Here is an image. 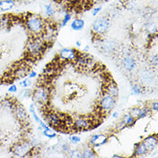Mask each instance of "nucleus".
Listing matches in <instances>:
<instances>
[{"instance_id":"nucleus-1","label":"nucleus","mask_w":158,"mask_h":158,"mask_svg":"<svg viewBox=\"0 0 158 158\" xmlns=\"http://www.w3.org/2000/svg\"><path fill=\"white\" fill-rule=\"evenodd\" d=\"M23 24L31 36H42L45 31L46 22L41 16L28 13L23 17Z\"/></svg>"},{"instance_id":"nucleus-2","label":"nucleus","mask_w":158,"mask_h":158,"mask_svg":"<svg viewBox=\"0 0 158 158\" xmlns=\"http://www.w3.org/2000/svg\"><path fill=\"white\" fill-rule=\"evenodd\" d=\"M47 43L42 36H31L26 45L27 56L31 60L38 59L46 51Z\"/></svg>"},{"instance_id":"nucleus-3","label":"nucleus","mask_w":158,"mask_h":158,"mask_svg":"<svg viewBox=\"0 0 158 158\" xmlns=\"http://www.w3.org/2000/svg\"><path fill=\"white\" fill-rule=\"evenodd\" d=\"M31 96L33 98V100L36 104L45 107L49 103L50 96H51V91L47 85H39V86H36L35 88L34 91L32 92Z\"/></svg>"},{"instance_id":"nucleus-4","label":"nucleus","mask_w":158,"mask_h":158,"mask_svg":"<svg viewBox=\"0 0 158 158\" xmlns=\"http://www.w3.org/2000/svg\"><path fill=\"white\" fill-rule=\"evenodd\" d=\"M33 146L27 139L15 143L11 147V153L17 157H26L32 155L33 152Z\"/></svg>"},{"instance_id":"nucleus-5","label":"nucleus","mask_w":158,"mask_h":158,"mask_svg":"<svg viewBox=\"0 0 158 158\" xmlns=\"http://www.w3.org/2000/svg\"><path fill=\"white\" fill-rule=\"evenodd\" d=\"M110 27H111V22L109 17L102 16L94 20L92 24V31L95 35L100 37L106 34Z\"/></svg>"},{"instance_id":"nucleus-6","label":"nucleus","mask_w":158,"mask_h":158,"mask_svg":"<svg viewBox=\"0 0 158 158\" xmlns=\"http://www.w3.org/2000/svg\"><path fill=\"white\" fill-rule=\"evenodd\" d=\"M116 106V98L104 92L98 100V108L104 115L109 114Z\"/></svg>"},{"instance_id":"nucleus-7","label":"nucleus","mask_w":158,"mask_h":158,"mask_svg":"<svg viewBox=\"0 0 158 158\" xmlns=\"http://www.w3.org/2000/svg\"><path fill=\"white\" fill-rule=\"evenodd\" d=\"M12 112L14 113V116L21 124H26L29 123L30 121V116L26 111V109L23 107V105L20 103L15 102L12 107Z\"/></svg>"},{"instance_id":"nucleus-8","label":"nucleus","mask_w":158,"mask_h":158,"mask_svg":"<svg viewBox=\"0 0 158 158\" xmlns=\"http://www.w3.org/2000/svg\"><path fill=\"white\" fill-rule=\"evenodd\" d=\"M79 52L71 48H62L59 51L58 57L59 60L61 62H74L77 59Z\"/></svg>"},{"instance_id":"nucleus-9","label":"nucleus","mask_w":158,"mask_h":158,"mask_svg":"<svg viewBox=\"0 0 158 158\" xmlns=\"http://www.w3.org/2000/svg\"><path fill=\"white\" fill-rule=\"evenodd\" d=\"M72 125H73V128L75 131H87V130L92 128L93 127V122L88 118L80 116V117L75 118L72 121Z\"/></svg>"},{"instance_id":"nucleus-10","label":"nucleus","mask_w":158,"mask_h":158,"mask_svg":"<svg viewBox=\"0 0 158 158\" xmlns=\"http://www.w3.org/2000/svg\"><path fill=\"white\" fill-rule=\"evenodd\" d=\"M45 120L48 124V126L54 127V128H60L62 125V123H63V120L61 118L60 114L53 111L46 112Z\"/></svg>"},{"instance_id":"nucleus-11","label":"nucleus","mask_w":158,"mask_h":158,"mask_svg":"<svg viewBox=\"0 0 158 158\" xmlns=\"http://www.w3.org/2000/svg\"><path fill=\"white\" fill-rule=\"evenodd\" d=\"M109 141V137L106 134L98 133V134H94L90 138L89 144L91 147H93L94 150L100 148L101 146L105 145Z\"/></svg>"},{"instance_id":"nucleus-12","label":"nucleus","mask_w":158,"mask_h":158,"mask_svg":"<svg viewBox=\"0 0 158 158\" xmlns=\"http://www.w3.org/2000/svg\"><path fill=\"white\" fill-rule=\"evenodd\" d=\"M130 113L133 116L135 119L139 120L150 116L151 110L149 106H136L131 109Z\"/></svg>"},{"instance_id":"nucleus-13","label":"nucleus","mask_w":158,"mask_h":158,"mask_svg":"<svg viewBox=\"0 0 158 158\" xmlns=\"http://www.w3.org/2000/svg\"><path fill=\"white\" fill-rule=\"evenodd\" d=\"M118 45L114 41L111 40H103L99 42V48L101 49V51L106 55H111L115 53L117 50Z\"/></svg>"},{"instance_id":"nucleus-14","label":"nucleus","mask_w":158,"mask_h":158,"mask_svg":"<svg viewBox=\"0 0 158 158\" xmlns=\"http://www.w3.org/2000/svg\"><path fill=\"white\" fill-rule=\"evenodd\" d=\"M143 143L145 145L146 149L149 152H151L157 148L158 139L156 135H150L149 137H145L143 140Z\"/></svg>"},{"instance_id":"nucleus-15","label":"nucleus","mask_w":158,"mask_h":158,"mask_svg":"<svg viewBox=\"0 0 158 158\" xmlns=\"http://www.w3.org/2000/svg\"><path fill=\"white\" fill-rule=\"evenodd\" d=\"M136 121L137 120L133 118V116L130 112H126V113H124L121 118V121L119 122V127L120 128L121 127L122 128L132 127L133 125L136 124Z\"/></svg>"},{"instance_id":"nucleus-16","label":"nucleus","mask_w":158,"mask_h":158,"mask_svg":"<svg viewBox=\"0 0 158 158\" xmlns=\"http://www.w3.org/2000/svg\"><path fill=\"white\" fill-rule=\"evenodd\" d=\"M122 65L124 67V69L128 71V72H132L135 70L137 67V62L136 60L131 56H125L122 60Z\"/></svg>"},{"instance_id":"nucleus-17","label":"nucleus","mask_w":158,"mask_h":158,"mask_svg":"<svg viewBox=\"0 0 158 158\" xmlns=\"http://www.w3.org/2000/svg\"><path fill=\"white\" fill-rule=\"evenodd\" d=\"M35 108V104L34 103H32L30 106V113H31V115H32V117H33V118L35 119V121L39 124V126H41V127L43 128V130H46V131H48V130L52 129L50 128V126H48V125L45 123V121H43V119H41V118H39Z\"/></svg>"},{"instance_id":"nucleus-18","label":"nucleus","mask_w":158,"mask_h":158,"mask_svg":"<svg viewBox=\"0 0 158 158\" xmlns=\"http://www.w3.org/2000/svg\"><path fill=\"white\" fill-rule=\"evenodd\" d=\"M104 92H106L107 94H109L111 96L117 98L119 94V89L118 87V85L116 84L115 82H113L112 81H107L106 85L105 86V90Z\"/></svg>"},{"instance_id":"nucleus-19","label":"nucleus","mask_w":158,"mask_h":158,"mask_svg":"<svg viewBox=\"0 0 158 158\" xmlns=\"http://www.w3.org/2000/svg\"><path fill=\"white\" fill-rule=\"evenodd\" d=\"M13 23V17L11 15L4 14L0 16V30H8Z\"/></svg>"},{"instance_id":"nucleus-20","label":"nucleus","mask_w":158,"mask_h":158,"mask_svg":"<svg viewBox=\"0 0 158 158\" xmlns=\"http://www.w3.org/2000/svg\"><path fill=\"white\" fill-rule=\"evenodd\" d=\"M28 73H29V69L27 68V65L23 64L17 66V68L14 70L12 74L15 79H23L28 75Z\"/></svg>"},{"instance_id":"nucleus-21","label":"nucleus","mask_w":158,"mask_h":158,"mask_svg":"<svg viewBox=\"0 0 158 158\" xmlns=\"http://www.w3.org/2000/svg\"><path fill=\"white\" fill-rule=\"evenodd\" d=\"M17 0H0V11L5 12L11 10L17 6Z\"/></svg>"},{"instance_id":"nucleus-22","label":"nucleus","mask_w":158,"mask_h":158,"mask_svg":"<svg viewBox=\"0 0 158 158\" xmlns=\"http://www.w3.org/2000/svg\"><path fill=\"white\" fill-rule=\"evenodd\" d=\"M150 153L148 150L146 149L145 145L143 143V142H139L134 146V156L137 157H142Z\"/></svg>"},{"instance_id":"nucleus-23","label":"nucleus","mask_w":158,"mask_h":158,"mask_svg":"<svg viewBox=\"0 0 158 158\" xmlns=\"http://www.w3.org/2000/svg\"><path fill=\"white\" fill-rule=\"evenodd\" d=\"M140 80L142 83H146V84H150L152 81H154V75L153 73L150 72L148 69H144L140 72L139 73Z\"/></svg>"},{"instance_id":"nucleus-24","label":"nucleus","mask_w":158,"mask_h":158,"mask_svg":"<svg viewBox=\"0 0 158 158\" xmlns=\"http://www.w3.org/2000/svg\"><path fill=\"white\" fill-rule=\"evenodd\" d=\"M84 27H85V21H84V19H82L81 17L74 18L70 23V28L73 31H76V32L83 30Z\"/></svg>"},{"instance_id":"nucleus-25","label":"nucleus","mask_w":158,"mask_h":158,"mask_svg":"<svg viewBox=\"0 0 158 158\" xmlns=\"http://www.w3.org/2000/svg\"><path fill=\"white\" fill-rule=\"evenodd\" d=\"M44 10H45V15L48 18H53L56 16V10L54 7L52 3H48L44 5Z\"/></svg>"},{"instance_id":"nucleus-26","label":"nucleus","mask_w":158,"mask_h":158,"mask_svg":"<svg viewBox=\"0 0 158 158\" xmlns=\"http://www.w3.org/2000/svg\"><path fill=\"white\" fill-rule=\"evenodd\" d=\"M97 157V154L93 147L85 148L81 151V158H95Z\"/></svg>"},{"instance_id":"nucleus-27","label":"nucleus","mask_w":158,"mask_h":158,"mask_svg":"<svg viewBox=\"0 0 158 158\" xmlns=\"http://www.w3.org/2000/svg\"><path fill=\"white\" fill-rule=\"evenodd\" d=\"M131 92L134 95H141L144 92V87L140 84H133L131 87Z\"/></svg>"},{"instance_id":"nucleus-28","label":"nucleus","mask_w":158,"mask_h":158,"mask_svg":"<svg viewBox=\"0 0 158 158\" xmlns=\"http://www.w3.org/2000/svg\"><path fill=\"white\" fill-rule=\"evenodd\" d=\"M71 19H72V13L70 12H66L64 13V15H63V17H62V19H61V21H60V27L61 28H63L65 26H67L69 23V22L71 21Z\"/></svg>"},{"instance_id":"nucleus-29","label":"nucleus","mask_w":158,"mask_h":158,"mask_svg":"<svg viewBox=\"0 0 158 158\" xmlns=\"http://www.w3.org/2000/svg\"><path fill=\"white\" fill-rule=\"evenodd\" d=\"M43 134L44 137H46L48 139H54V138L57 137V134H56V132L53 129H50L48 131L43 130Z\"/></svg>"},{"instance_id":"nucleus-30","label":"nucleus","mask_w":158,"mask_h":158,"mask_svg":"<svg viewBox=\"0 0 158 158\" xmlns=\"http://www.w3.org/2000/svg\"><path fill=\"white\" fill-rule=\"evenodd\" d=\"M19 85L21 86L22 88H28L31 85V79H30L29 77H24L23 80H22L20 82H19Z\"/></svg>"},{"instance_id":"nucleus-31","label":"nucleus","mask_w":158,"mask_h":158,"mask_svg":"<svg viewBox=\"0 0 158 158\" xmlns=\"http://www.w3.org/2000/svg\"><path fill=\"white\" fill-rule=\"evenodd\" d=\"M68 156L73 158H81V151L77 149H71L68 154Z\"/></svg>"},{"instance_id":"nucleus-32","label":"nucleus","mask_w":158,"mask_h":158,"mask_svg":"<svg viewBox=\"0 0 158 158\" xmlns=\"http://www.w3.org/2000/svg\"><path fill=\"white\" fill-rule=\"evenodd\" d=\"M81 141V138L80 137H78L76 135H72L69 137V142L72 143V144H77L80 143Z\"/></svg>"},{"instance_id":"nucleus-33","label":"nucleus","mask_w":158,"mask_h":158,"mask_svg":"<svg viewBox=\"0 0 158 158\" xmlns=\"http://www.w3.org/2000/svg\"><path fill=\"white\" fill-rule=\"evenodd\" d=\"M31 95H32V93L28 88H24V90L22 91L21 94H20V96H22L23 98H30V97H31Z\"/></svg>"},{"instance_id":"nucleus-34","label":"nucleus","mask_w":158,"mask_h":158,"mask_svg":"<svg viewBox=\"0 0 158 158\" xmlns=\"http://www.w3.org/2000/svg\"><path fill=\"white\" fill-rule=\"evenodd\" d=\"M101 10H102V6H101V5H98V6L94 7V8L92 10V15H93L94 17H97L98 15V13L101 11Z\"/></svg>"},{"instance_id":"nucleus-35","label":"nucleus","mask_w":158,"mask_h":158,"mask_svg":"<svg viewBox=\"0 0 158 158\" xmlns=\"http://www.w3.org/2000/svg\"><path fill=\"white\" fill-rule=\"evenodd\" d=\"M158 56H157V54H155V55H153V56H151L150 58V62H151V64L153 65L154 67H157L158 65V60H157Z\"/></svg>"},{"instance_id":"nucleus-36","label":"nucleus","mask_w":158,"mask_h":158,"mask_svg":"<svg viewBox=\"0 0 158 158\" xmlns=\"http://www.w3.org/2000/svg\"><path fill=\"white\" fill-rule=\"evenodd\" d=\"M17 90H18V88H17V85H15V84H12V85H10V86L8 87V93L9 94H16L17 92Z\"/></svg>"},{"instance_id":"nucleus-37","label":"nucleus","mask_w":158,"mask_h":158,"mask_svg":"<svg viewBox=\"0 0 158 158\" xmlns=\"http://www.w3.org/2000/svg\"><path fill=\"white\" fill-rule=\"evenodd\" d=\"M61 150H62V151L64 152L65 154L68 155L69 154V152L70 151V150H71V148H70V145H69V143H63L62 144V146H61Z\"/></svg>"},{"instance_id":"nucleus-38","label":"nucleus","mask_w":158,"mask_h":158,"mask_svg":"<svg viewBox=\"0 0 158 158\" xmlns=\"http://www.w3.org/2000/svg\"><path fill=\"white\" fill-rule=\"evenodd\" d=\"M151 111H154V112H157L158 111V102L156 100L154 102L151 104V106H150Z\"/></svg>"},{"instance_id":"nucleus-39","label":"nucleus","mask_w":158,"mask_h":158,"mask_svg":"<svg viewBox=\"0 0 158 158\" xmlns=\"http://www.w3.org/2000/svg\"><path fill=\"white\" fill-rule=\"evenodd\" d=\"M27 76L30 78V79H35V78L37 77V73L35 71H34V70H31V71H29Z\"/></svg>"},{"instance_id":"nucleus-40","label":"nucleus","mask_w":158,"mask_h":158,"mask_svg":"<svg viewBox=\"0 0 158 158\" xmlns=\"http://www.w3.org/2000/svg\"><path fill=\"white\" fill-rule=\"evenodd\" d=\"M36 0H20V2H21L22 4H26V5H29V4H33L34 2H35Z\"/></svg>"},{"instance_id":"nucleus-41","label":"nucleus","mask_w":158,"mask_h":158,"mask_svg":"<svg viewBox=\"0 0 158 158\" xmlns=\"http://www.w3.org/2000/svg\"><path fill=\"white\" fill-rule=\"evenodd\" d=\"M91 1V3L94 4H100V3H102V2H104L105 0H90Z\"/></svg>"},{"instance_id":"nucleus-42","label":"nucleus","mask_w":158,"mask_h":158,"mask_svg":"<svg viewBox=\"0 0 158 158\" xmlns=\"http://www.w3.org/2000/svg\"><path fill=\"white\" fill-rule=\"evenodd\" d=\"M111 117L113 118H118V117H119V114H118V111H114V112H112V114H111Z\"/></svg>"},{"instance_id":"nucleus-43","label":"nucleus","mask_w":158,"mask_h":158,"mask_svg":"<svg viewBox=\"0 0 158 158\" xmlns=\"http://www.w3.org/2000/svg\"><path fill=\"white\" fill-rule=\"evenodd\" d=\"M89 49H90V46L89 45H86L85 48H84V49H83V53H87V52H89Z\"/></svg>"},{"instance_id":"nucleus-44","label":"nucleus","mask_w":158,"mask_h":158,"mask_svg":"<svg viewBox=\"0 0 158 158\" xmlns=\"http://www.w3.org/2000/svg\"><path fill=\"white\" fill-rule=\"evenodd\" d=\"M75 45H76V47L81 48V41H76V42H75Z\"/></svg>"},{"instance_id":"nucleus-45","label":"nucleus","mask_w":158,"mask_h":158,"mask_svg":"<svg viewBox=\"0 0 158 158\" xmlns=\"http://www.w3.org/2000/svg\"><path fill=\"white\" fill-rule=\"evenodd\" d=\"M112 157H113V158H121L122 156H119V155L115 154V155H113V156H112Z\"/></svg>"}]
</instances>
